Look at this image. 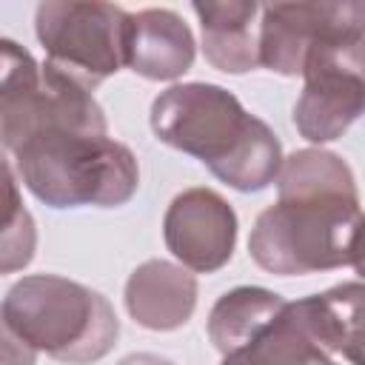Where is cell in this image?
I'll return each instance as SVG.
<instances>
[{"label":"cell","instance_id":"cell-1","mask_svg":"<svg viewBox=\"0 0 365 365\" xmlns=\"http://www.w3.org/2000/svg\"><path fill=\"white\" fill-rule=\"evenodd\" d=\"M151 131L160 143L197 157L237 191L268 188L282 165V145L271 125L214 83H180L151 103Z\"/></svg>","mask_w":365,"mask_h":365},{"label":"cell","instance_id":"cell-2","mask_svg":"<svg viewBox=\"0 0 365 365\" xmlns=\"http://www.w3.org/2000/svg\"><path fill=\"white\" fill-rule=\"evenodd\" d=\"M359 191H277L248 237L251 259L279 277L359 268Z\"/></svg>","mask_w":365,"mask_h":365},{"label":"cell","instance_id":"cell-3","mask_svg":"<svg viewBox=\"0 0 365 365\" xmlns=\"http://www.w3.org/2000/svg\"><path fill=\"white\" fill-rule=\"evenodd\" d=\"M23 185L51 208H114L134 197L140 165L108 134L43 128L14 151Z\"/></svg>","mask_w":365,"mask_h":365},{"label":"cell","instance_id":"cell-4","mask_svg":"<svg viewBox=\"0 0 365 365\" xmlns=\"http://www.w3.org/2000/svg\"><path fill=\"white\" fill-rule=\"evenodd\" d=\"M6 322L34 348L66 365L103 359L120 336V319L111 302L57 274H31L17 279L3 305Z\"/></svg>","mask_w":365,"mask_h":365},{"label":"cell","instance_id":"cell-5","mask_svg":"<svg viewBox=\"0 0 365 365\" xmlns=\"http://www.w3.org/2000/svg\"><path fill=\"white\" fill-rule=\"evenodd\" d=\"M125 23L128 11L114 3H40L34 29L46 48L43 66L94 91L125 66Z\"/></svg>","mask_w":365,"mask_h":365},{"label":"cell","instance_id":"cell-6","mask_svg":"<svg viewBox=\"0 0 365 365\" xmlns=\"http://www.w3.org/2000/svg\"><path fill=\"white\" fill-rule=\"evenodd\" d=\"M365 23L322 37L305 57L294 125L308 143L339 140L365 108Z\"/></svg>","mask_w":365,"mask_h":365},{"label":"cell","instance_id":"cell-7","mask_svg":"<svg viewBox=\"0 0 365 365\" xmlns=\"http://www.w3.org/2000/svg\"><path fill=\"white\" fill-rule=\"evenodd\" d=\"M257 51L259 66L297 77L308 51L328 34L365 23V3H268L259 6Z\"/></svg>","mask_w":365,"mask_h":365},{"label":"cell","instance_id":"cell-8","mask_svg":"<svg viewBox=\"0 0 365 365\" xmlns=\"http://www.w3.org/2000/svg\"><path fill=\"white\" fill-rule=\"evenodd\" d=\"M165 248L197 274L220 271L237 245V214L214 188L180 191L163 217Z\"/></svg>","mask_w":365,"mask_h":365},{"label":"cell","instance_id":"cell-9","mask_svg":"<svg viewBox=\"0 0 365 365\" xmlns=\"http://www.w3.org/2000/svg\"><path fill=\"white\" fill-rule=\"evenodd\" d=\"M188 23L171 9H143L125 23V66L145 80H177L194 63Z\"/></svg>","mask_w":365,"mask_h":365},{"label":"cell","instance_id":"cell-10","mask_svg":"<svg viewBox=\"0 0 365 365\" xmlns=\"http://www.w3.org/2000/svg\"><path fill=\"white\" fill-rule=\"evenodd\" d=\"M362 282H342L322 294L288 302L291 319L328 356L362 365Z\"/></svg>","mask_w":365,"mask_h":365},{"label":"cell","instance_id":"cell-11","mask_svg":"<svg viewBox=\"0 0 365 365\" xmlns=\"http://www.w3.org/2000/svg\"><path fill=\"white\" fill-rule=\"evenodd\" d=\"M125 308L148 331H174L197 308V279L188 268L168 259H145L125 282Z\"/></svg>","mask_w":365,"mask_h":365},{"label":"cell","instance_id":"cell-12","mask_svg":"<svg viewBox=\"0 0 365 365\" xmlns=\"http://www.w3.org/2000/svg\"><path fill=\"white\" fill-rule=\"evenodd\" d=\"M202 29L205 60L225 74H245L259 66L257 51V3L248 0H197L191 3Z\"/></svg>","mask_w":365,"mask_h":365},{"label":"cell","instance_id":"cell-13","mask_svg":"<svg viewBox=\"0 0 365 365\" xmlns=\"http://www.w3.org/2000/svg\"><path fill=\"white\" fill-rule=\"evenodd\" d=\"M43 111V71L14 40L0 37V148L17 151L37 128Z\"/></svg>","mask_w":365,"mask_h":365},{"label":"cell","instance_id":"cell-14","mask_svg":"<svg viewBox=\"0 0 365 365\" xmlns=\"http://www.w3.org/2000/svg\"><path fill=\"white\" fill-rule=\"evenodd\" d=\"M285 305L288 299H282L268 288L240 285L214 302L208 314V336L214 348L225 356L257 339L285 311Z\"/></svg>","mask_w":365,"mask_h":365},{"label":"cell","instance_id":"cell-15","mask_svg":"<svg viewBox=\"0 0 365 365\" xmlns=\"http://www.w3.org/2000/svg\"><path fill=\"white\" fill-rule=\"evenodd\" d=\"M319 359H328V354L299 331L285 305V311L257 339L225 354L220 365H317Z\"/></svg>","mask_w":365,"mask_h":365},{"label":"cell","instance_id":"cell-16","mask_svg":"<svg viewBox=\"0 0 365 365\" xmlns=\"http://www.w3.org/2000/svg\"><path fill=\"white\" fill-rule=\"evenodd\" d=\"M37 251V225L20 197V182L0 154V274L23 271Z\"/></svg>","mask_w":365,"mask_h":365},{"label":"cell","instance_id":"cell-17","mask_svg":"<svg viewBox=\"0 0 365 365\" xmlns=\"http://www.w3.org/2000/svg\"><path fill=\"white\" fill-rule=\"evenodd\" d=\"M37 351L6 322L0 311V365H34Z\"/></svg>","mask_w":365,"mask_h":365},{"label":"cell","instance_id":"cell-18","mask_svg":"<svg viewBox=\"0 0 365 365\" xmlns=\"http://www.w3.org/2000/svg\"><path fill=\"white\" fill-rule=\"evenodd\" d=\"M117 365H174L171 359H165V356H160V354H128L125 359H120Z\"/></svg>","mask_w":365,"mask_h":365},{"label":"cell","instance_id":"cell-19","mask_svg":"<svg viewBox=\"0 0 365 365\" xmlns=\"http://www.w3.org/2000/svg\"><path fill=\"white\" fill-rule=\"evenodd\" d=\"M317 365H336V362H334V359H331V356H328V359H319V362H317Z\"/></svg>","mask_w":365,"mask_h":365}]
</instances>
